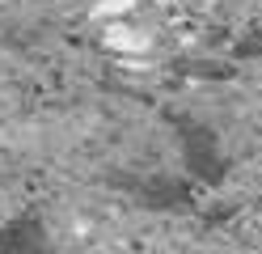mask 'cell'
<instances>
[{
	"mask_svg": "<svg viewBox=\"0 0 262 254\" xmlns=\"http://www.w3.org/2000/svg\"><path fill=\"white\" fill-rule=\"evenodd\" d=\"M250 55H262V30L245 34V38L237 43V60H250Z\"/></svg>",
	"mask_w": 262,
	"mask_h": 254,
	"instance_id": "obj_5",
	"label": "cell"
},
{
	"mask_svg": "<svg viewBox=\"0 0 262 254\" xmlns=\"http://www.w3.org/2000/svg\"><path fill=\"white\" fill-rule=\"evenodd\" d=\"M178 72H186V76H207V81H224V76H233V64H211V60H186V64H178Z\"/></svg>",
	"mask_w": 262,
	"mask_h": 254,
	"instance_id": "obj_4",
	"label": "cell"
},
{
	"mask_svg": "<svg viewBox=\"0 0 262 254\" xmlns=\"http://www.w3.org/2000/svg\"><path fill=\"white\" fill-rule=\"evenodd\" d=\"M0 254H51V237H47V225L34 212L9 216L0 225Z\"/></svg>",
	"mask_w": 262,
	"mask_h": 254,
	"instance_id": "obj_3",
	"label": "cell"
},
{
	"mask_svg": "<svg viewBox=\"0 0 262 254\" xmlns=\"http://www.w3.org/2000/svg\"><path fill=\"white\" fill-rule=\"evenodd\" d=\"M165 123L173 127L178 144H182V161H186V169H190V178H199L203 186H220L224 174H228L220 135L211 131L203 119L182 114V110H165Z\"/></svg>",
	"mask_w": 262,
	"mask_h": 254,
	"instance_id": "obj_1",
	"label": "cell"
},
{
	"mask_svg": "<svg viewBox=\"0 0 262 254\" xmlns=\"http://www.w3.org/2000/svg\"><path fill=\"white\" fill-rule=\"evenodd\" d=\"M110 186L127 191L140 208H152V212H190L194 208V186H190V178H178V174H110Z\"/></svg>",
	"mask_w": 262,
	"mask_h": 254,
	"instance_id": "obj_2",
	"label": "cell"
}]
</instances>
